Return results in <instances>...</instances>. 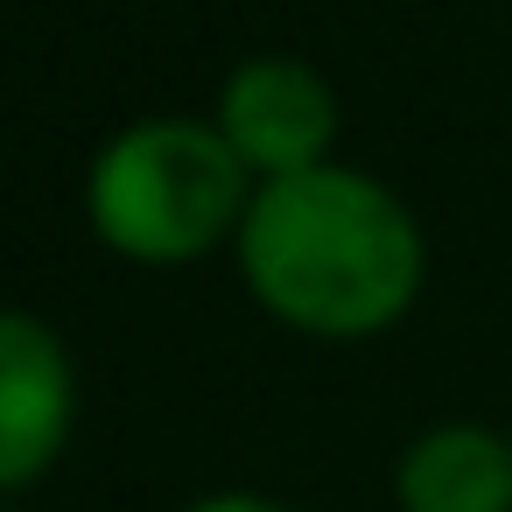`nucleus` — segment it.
Returning <instances> with one entry per match:
<instances>
[{"mask_svg": "<svg viewBox=\"0 0 512 512\" xmlns=\"http://www.w3.org/2000/svg\"><path fill=\"white\" fill-rule=\"evenodd\" d=\"M232 246L253 302L323 344L393 330L428 281V239L407 197L344 162L260 183Z\"/></svg>", "mask_w": 512, "mask_h": 512, "instance_id": "obj_1", "label": "nucleus"}, {"mask_svg": "<svg viewBox=\"0 0 512 512\" xmlns=\"http://www.w3.org/2000/svg\"><path fill=\"white\" fill-rule=\"evenodd\" d=\"M253 169L232 155L218 120L155 113L120 127L85 169V225L134 267H190L239 239L253 211Z\"/></svg>", "mask_w": 512, "mask_h": 512, "instance_id": "obj_2", "label": "nucleus"}, {"mask_svg": "<svg viewBox=\"0 0 512 512\" xmlns=\"http://www.w3.org/2000/svg\"><path fill=\"white\" fill-rule=\"evenodd\" d=\"M218 134L253 169V183L309 176L337 148V92L302 57H246L218 85Z\"/></svg>", "mask_w": 512, "mask_h": 512, "instance_id": "obj_3", "label": "nucleus"}, {"mask_svg": "<svg viewBox=\"0 0 512 512\" xmlns=\"http://www.w3.org/2000/svg\"><path fill=\"white\" fill-rule=\"evenodd\" d=\"M78 365L36 309H0V491H29L71 442Z\"/></svg>", "mask_w": 512, "mask_h": 512, "instance_id": "obj_4", "label": "nucleus"}, {"mask_svg": "<svg viewBox=\"0 0 512 512\" xmlns=\"http://www.w3.org/2000/svg\"><path fill=\"white\" fill-rule=\"evenodd\" d=\"M400 512H512V428L435 421L393 463Z\"/></svg>", "mask_w": 512, "mask_h": 512, "instance_id": "obj_5", "label": "nucleus"}, {"mask_svg": "<svg viewBox=\"0 0 512 512\" xmlns=\"http://www.w3.org/2000/svg\"><path fill=\"white\" fill-rule=\"evenodd\" d=\"M183 512H288V505L267 498V491H204V498H190Z\"/></svg>", "mask_w": 512, "mask_h": 512, "instance_id": "obj_6", "label": "nucleus"}]
</instances>
